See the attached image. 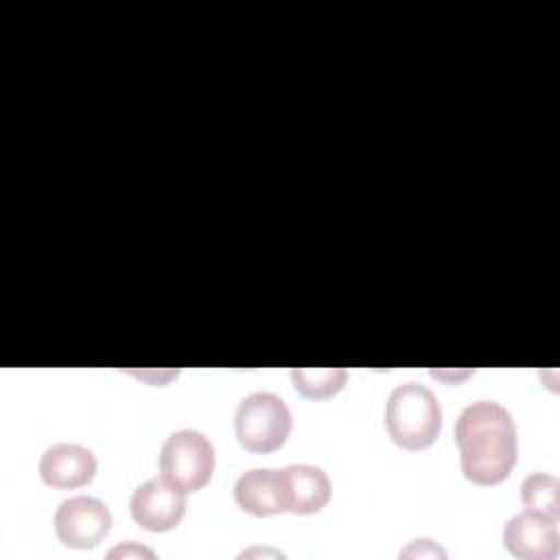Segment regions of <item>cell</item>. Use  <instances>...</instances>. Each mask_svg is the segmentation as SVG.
I'll list each match as a JSON object with an SVG mask.
<instances>
[{
  "label": "cell",
  "instance_id": "6da1fadb",
  "mask_svg": "<svg viewBox=\"0 0 560 560\" xmlns=\"http://www.w3.org/2000/svg\"><path fill=\"white\" fill-rule=\"evenodd\" d=\"M455 442L462 472L477 486L501 483L516 464L518 442L512 413L494 400H477L462 409Z\"/></svg>",
  "mask_w": 560,
  "mask_h": 560
},
{
  "label": "cell",
  "instance_id": "7a4b0ae2",
  "mask_svg": "<svg viewBox=\"0 0 560 560\" xmlns=\"http://www.w3.org/2000/svg\"><path fill=\"white\" fill-rule=\"evenodd\" d=\"M385 429L400 448H429L442 429V407L435 394L416 381L396 385L385 405Z\"/></svg>",
  "mask_w": 560,
  "mask_h": 560
},
{
  "label": "cell",
  "instance_id": "3957f363",
  "mask_svg": "<svg viewBox=\"0 0 560 560\" xmlns=\"http://www.w3.org/2000/svg\"><path fill=\"white\" fill-rule=\"evenodd\" d=\"M293 420L287 402L271 392L247 394L234 413V433L243 448L271 453L284 446Z\"/></svg>",
  "mask_w": 560,
  "mask_h": 560
},
{
  "label": "cell",
  "instance_id": "277c9868",
  "mask_svg": "<svg viewBox=\"0 0 560 560\" xmlns=\"http://www.w3.org/2000/svg\"><path fill=\"white\" fill-rule=\"evenodd\" d=\"M162 477L182 492L201 490L214 472V446L197 429L171 433L160 448Z\"/></svg>",
  "mask_w": 560,
  "mask_h": 560
},
{
  "label": "cell",
  "instance_id": "5b68a950",
  "mask_svg": "<svg viewBox=\"0 0 560 560\" xmlns=\"http://www.w3.org/2000/svg\"><path fill=\"white\" fill-rule=\"evenodd\" d=\"M112 527L109 508L94 497L63 499L55 512L57 538L70 549H94Z\"/></svg>",
  "mask_w": 560,
  "mask_h": 560
},
{
  "label": "cell",
  "instance_id": "8992f818",
  "mask_svg": "<svg viewBox=\"0 0 560 560\" xmlns=\"http://www.w3.org/2000/svg\"><path fill=\"white\" fill-rule=\"evenodd\" d=\"M131 518L149 532H168L184 518L186 492L171 486L164 477L140 483L129 501Z\"/></svg>",
  "mask_w": 560,
  "mask_h": 560
},
{
  "label": "cell",
  "instance_id": "52a82bcc",
  "mask_svg": "<svg viewBox=\"0 0 560 560\" xmlns=\"http://www.w3.org/2000/svg\"><path fill=\"white\" fill-rule=\"evenodd\" d=\"M558 521L538 512L514 514L503 527V547L523 560H553L558 553Z\"/></svg>",
  "mask_w": 560,
  "mask_h": 560
},
{
  "label": "cell",
  "instance_id": "ba28073f",
  "mask_svg": "<svg viewBox=\"0 0 560 560\" xmlns=\"http://www.w3.org/2000/svg\"><path fill=\"white\" fill-rule=\"evenodd\" d=\"M39 479L55 490L88 486L96 475V457L81 444L59 442L48 446L39 457Z\"/></svg>",
  "mask_w": 560,
  "mask_h": 560
},
{
  "label": "cell",
  "instance_id": "9c48e42d",
  "mask_svg": "<svg viewBox=\"0 0 560 560\" xmlns=\"http://www.w3.org/2000/svg\"><path fill=\"white\" fill-rule=\"evenodd\" d=\"M234 501L241 510L254 516L284 514L287 490L282 468H252L245 470L234 483Z\"/></svg>",
  "mask_w": 560,
  "mask_h": 560
},
{
  "label": "cell",
  "instance_id": "30bf717a",
  "mask_svg": "<svg viewBox=\"0 0 560 560\" xmlns=\"http://www.w3.org/2000/svg\"><path fill=\"white\" fill-rule=\"evenodd\" d=\"M287 510L293 514H315L330 499V479L319 466L291 464L282 468Z\"/></svg>",
  "mask_w": 560,
  "mask_h": 560
},
{
  "label": "cell",
  "instance_id": "8fae6325",
  "mask_svg": "<svg viewBox=\"0 0 560 560\" xmlns=\"http://www.w3.org/2000/svg\"><path fill=\"white\" fill-rule=\"evenodd\" d=\"M291 381L302 396L324 400L343 389L348 372L343 368H293Z\"/></svg>",
  "mask_w": 560,
  "mask_h": 560
},
{
  "label": "cell",
  "instance_id": "7c38bea8",
  "mask_svg": "<svg viewBox=\"0 0 560 560\" xmlns=\"http://www.w3.org/2000/svg\"><path fill=\"white\" fill-rule=\"evenodd\" d=\"M560 483L553 475L547 472H532L521 483V499L527 510L538 512L542 516H549L558 521L560 516V501H558Z\"/></svg>",
  "mask_w": 560,
  "mask_h": 560
},
{
  "label": "cell",
  "instance_id": "4fadbf2b",
  "mask_svg": "<svg viewBox=\"0 0 560 560\" xmlns=\"http://www.w3.org/2000/svg\"><path fill=\"white\" fill-rule=\"evenodd\" d=\"M400 556L409 558V556H440V558H446V551L442 547H438L433 540H413L407 549L400 551Z\"/></svg>",
  "mask_w": 560,
  "mask_h": 560
},
{
  "label": "cell",
  "instance_id": "5bb4252c",
  "mask_svg": "<svg viewBox=\"0 0 560 560\" xmlns=\"http://www.w3.org/2000/svg\"><path fill=\"white\" fill-rule=\"evenodd\" d=\"M107 556H109V558H116V556H122V558H127V556H147V558H153L155 553H153L151 549H144V547H138V545H133V542H127V545H120V547L112 549Z\"/></svg>",
  "mask_w": 560,
  "mask_h": 560
}]
</instances>
